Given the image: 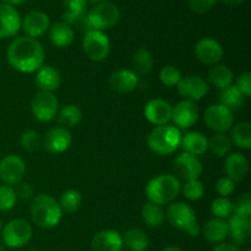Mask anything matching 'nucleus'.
<instances>
[{
    "mask_svg": "<svg viewBox=\"0 0 251 251\" xmlns=\"http://www.w3.org/2000/svg\"><path fill=\"white\" fill-rule=\"evenodd\" d=\"M7 61L20 73H36L44 65L43 46L31 37H19L10 43L6 53Z\"/></svg>",
    "mask_w": 251,
    "mask_h": 251,
    "instance_id": "obj_1",
    "label": "nucleus"
},
{
    "mask_svg": "<svg viewBox=\"0 0 251 251\" xmlns=\"http://www.w3.org/2000/svg\"><path fill=\"white\" fill-rule=\"evenodd\" d=\"M29 215L36 226L41 228H54L60 223L63 211L58 201L50 195L39 194L32 200Z\"/></svg>",
    "mask_w": 251,
    "mask_h": 251,
    "instance_id": "obj_2",
    "label": "nucleus"
},
{
    "mask_svg": "<svg viewBox=\"0 0 251 251\" xmlns=\"http://www.w3.org/2000/svg\"><path fill=\"white\" fill-rule=\"evenodd\" d=\"M180 191V180L173 174H159L152 178L146 186L147 199L159 206L173 202Z\"/></svg>",
    "mask_w": 251,
    "mask_h": 251,
    "instance_id": "obj_3",
    "label": "nucleus"
},
{
    "mask_svg": "<svg viewBox=\"0 0 251 251\" xmlns=\"http://www.w3.org/2000/svg\"><path fill=\"white\" fill-rule=\"evenodd\" d=\"M180 129L174 125H161L156 126L147 136V146L157 154H172L180 147L181 144Z\"/></svg>",
    "mask_w": 251,
    "mask_h": 251,
    "instance_id": "obj_4",
    "label": "nucleus"
},
{
    "mask_svg": "<svg viewBox=\"0 0 251 251\" xmlns=\"http://www.w3.org/2000/svg\"><path fill=\"white\" fill-rule=\"evenodd\" d=\"M167 220L174 228L184 230L190 237H199L201 228L199 226L198 217L190 205L185 202H171L166 212Z\"/></svg>",
    "mask_w": 251,
    "mask_h": 251,
    "instance_id": "obj_5",
    "label": "nucleus"
},
{
    "mask_svg": "<svg viewBox=\"0 0 251 251\" xmlns=\"http://www.w3.org/2000/svg\"><path fill=\"white\" fill-rule=\"evenodd\" d=\"M120 19V11L117 5L109 1H100L86 14L90 29L103 31L114 27Z\"/></svg>",
    "mask_w": 251,
    "mask_h": 251,
    "instance_id": "obj_6",
    "label": "nucleus"
},
{
    "mask_svg": "<svg viewBox=\"0 0 251 251\" xmlns=\"http://www.w3.org/2000/svg\"><path fill=\"white\" fill-rule=\"evenodd\" d=\"M82 48L86 55L93 61H103L110 51V42L103 31L90 29L85 32Z\"/></svg>",
    "mask_w": 251,
    "mask_h": 251,
    "instance_id": "obj_7",
    "label": "nucleus"
},
{
    "mask_svg": "<svg viewBox=\"0 0 251 251\" xmlns=\"http://www.w3.org/2000/svg\"><path fill=\"white\" fill-rule=\"evenodd\" d=\"M32 238V227L25 220H12L1 228V240L6 248L25 247Z\"/></svg>",
    "mask_w": 251,
    "mask_h": 251,
    "instance_id": "obj_8",
    "label": "nucleus"
},
{
    "mask_svg": "<svg viewBox=\"0 0 251 251\" xmlns=\"http://www.w3.org/2000/svg\"><path fill=\"white\" fill-rule=\"evenodd\" d=\"M31 110L38 122L48 123L58 114L59 102L53 92L38 91L31 100Z\"/></svg>",
    "mask_w": 251,
    "mask_h": 251,
    "instance_id": "obj_9",
    "label": "nucleus"
},
{
    "mask_svg": "<svg viewBox=\"0 0 251 251\" xmlns=\"http://www.w3.org/2000/svg\"><path fill=\"white\" fill-rule=\"evenodd\" d=\"M26 164L21 157L10 154L0 161V180L7 186H16L24 179Z\"/></svg>",
    "mask_w": 251,
    "mask_h": 251,
    "instance_id": "obj_10",
    "label": "nucleus"
},
{
    "mask_svg": "<svg viewBox=\"0 0 251 251\" xmlns=\"http://www.w3.org/2000/svg\"><path fill=\"white\" fill-rule=\"evenodd\" d=\"M205 124L216 132H226L233 126V113L222 104L210 105L203 113Z\"/></svg>",
    "mask_w": 251,
    "mask_h": 251,
    "instance_id": "obj_11",
    "label": "nucleus"
},
{
    "mask_svg": "<svg viewBox=\"0 0 251 251\" xmlns=\"http://www.w3.org/2000/svg\"><path fill=\"white\" fill-rule=\"evenodd\" d=\"M176 90L184 100L195 102L207 95L210 91V85L201 76L190 75L181 77V80L176 85Z\"/></svg>",
    "mask_w": 251,
    "mask_h": 251,
    "instance_id": "obj_12",
    "label": "nucleus"
},
{
    "mask_svg": "<svg viewBox=\"0 0 251 251\" xmlns=\"http://www.w3.org/2000/svg\"><path fill=\"white\" fill-rule=\"evenodd\" d=\"M173 169L179 178L184 179L185 181L195 180L199 179L202 174V163L199 157L194 154L183 152L176 157L173 162Z\"/></svg>",
    "mask_w": 251,
    "mask_h": 251,
    "instance_id": "obj_13",
    "label": "nucleus"
},
{
    "mask_svg": "<svg viewBox=\"0 0 251 251\" xmlns=\"http://www.w3.org/2000/svg\"><path fill=\"white\" fill-rule=\"evenodd\" d=\"M200 110L198 104L193 100H183L176 103L172 110V120L174 123V126L178 129H189L193 126L199 119Z\"/></svg>",
    "mask_w": 251,
    "mask_h": 251,
    "instance_id": "obj_14",
    "label": "nucleus"
},
{
    "mask_svg": "<svg viewBox=\"0 0 251 251\" xmlns=\"http://www.w3.org/2000/svg\"><path fill=\"white\" fill-rule=\"evenodd\" d=\"M71 142H73L71 132L68 129H65V127L56 126L47 132L46 136L43 137L42 146L49 153L60 154L70 147Z\"/></svg>",
    "mask_w": 251,
    "mask_h": 251,
    "instance_id": "obj_15",
    "label": "nucleus"
},
{
    "mask_svg": "<svg viewBox=\"0 0 251 251\" xmlns=\"http://www.w3.org/2000/svg\"><path fill=\"white\" fill-rule=\"evenodd\" d=\"M223 54H225V50L220 42L213 38H208V37L200 39L195 46L196 58L206 65L213 66L216 64H220Z\"/></svg>",
    "mask_w": 251,
    "mask_h": 251,
    "instance_id": "obj_16",
    "label": "nucleus"
},
{
    "mask_svg": "<svg viewBox=\"0 0 251 251\" xmlns=\"http://www.w3.org/2000/svg\"><path fill=\"white\" fill-rule=\"evenodd\" d=\"M172 110H173V107L167 100H161V98H153L146 103L144 108V114L151 124L161 126V125H167L171 122Z\"/></svg>",
    "mask_w": 251,
    "mask_h": 251,
    "instance_id": "obj_17",
    "label": "nucleus"
},
{
    "mask_svg": "<svg viewBox=\"0 0 251 251\" xmlns=\"http://www.w3.org/2000/svg\"><path fill=\"white\" fill-rule=\"evenodd\" d=\"M21 27L27 37L37 38V37L43 36L48 31L50 27V20L44 11L32 10L28 14H26L24 20H21Z\"/></svg>",
    "mask_w": 251,
    "mask_h": 251,
    "instance_id": "obj_18",
    "label": "nucleus"
},
{
    "mask_svg": "<svg viewBox=\"0 0 251 251\" xmlns=\"http://www.w3.org/2000/svg\"><path fill=\"white\" fill-rule=\"evenodd\" d=\"M21 28V16L14 6L0 4V39L15 36Z\"/></svg>",
    "mask_w": 251,
    "mask_h": 251,
    "instance_id": "obj_19",
    "label": "nucleus"
},
{
    "mask_svg": "<svg viewBox=\"0 0 251 251\" xmlns=\"http://www.w3.org/2000/svg\"><path fill=\"white\" fill-rule=\"evenodd\" d=\"M139 85V76L132 70L120 69L109 76V87L120 95H127L136 90Z\"/></svg>",
    "mask_w": 251,
    "mask_h": 251,
    "instance_id": "obj_20",
    "label": "nucleus"
},
{
    "mask_svg": "<svg viewBox=\"0 0 251 251\" xmlns=\"http://www.w3.org/2000/svg\"><path fill=\"white\" fill-rule=\"evenodd\" d=\"M225 171L227 178L234 183H239L244 180L249 173V161L242 153H229L225 162Z\"/></svg>",
    "mask_w": 251,
    "mask_h": 251,
    "instance_id": "obj_21",
    "label": "nucleus"
},
{
    "mask_svg": "<svg viewBox=\"0 0 251 251\" xmlns=\"http://www.w3.org/2000/svg\"><path fill=\"white\" fill-rule=\"evenodd\" d=\"M123 247L124 244L120 233L112 229L97 233L91 242L93 251H122Z\"/></svg>",
    "mask_w": 251,
    "mask_h": 251,
    "instance_id": "obj_22",
    "label": "nucleus"
},
{
    "mask_svg": "<svg viewBox=\"0 0 251 251\" xmlns=\"http://www.w3.org/2000/svg\"><path fill=\"white\" fill-rule=\"evenodd\" d=\"M37 87L39 91H47V92H54L58 90L61 83L60 73L51 65H43L39 70L36 71Z\"/></svg>",
    "mask_w": 251,
    "mask_h": 251,
    "instance_id": "obj_23",
    "label": "nucleus"
},
{
    "mask_svg": "<svg viewBox=\"0 0 251 251\" xmlns=\"http://www.w3.org/2000/svg\"><path fill=\"white\" fill-rule=\"evenodd\" d=\"M228 235L235 244H245L251 237L250 218L238 217L232 215L228 221Z\"/></svg>",
    "mask_w": 251,
    "mask_h": 251,
    "instance_id": "obj_24",
    "label": "nucleus"
},
{
    "mask_svg": "<svg viewBox=\"0 0 251 251\" xmlns=\"http://www.w3.org/2000/svg\"><path fill=\"white\" fill-rule=\"evenodd\" d=\"M49 38L53 46L58 48H66L74 42L75 32L70 25L64 21H58L49 27Z\"/></svg>",
    "mask_w": 251,
    "mask_h": 251,
    "instance_id": "obj_25",
    "label": "nucleus"
},
{
    "mask_svg": "<svg viewBox=\"0 0 251 251\" xmlns=\"http://www.w3.org/2000/svg\"><path fill=\"white\" fill-rule=\"evenodd\" d=\"M180 146H183L184 152H186V153L199 157L208 150V139L201 132H188L181 137Z\"/></svg>",
    "mask_w": 251,
    "mask_h": 251,
    "instance_id": "obj_26",
    "label": "nucleus"
},
{
    "mask_svg": "<svg viewBox=\"0 0 251 251\" xmlns=\"http://www.w3.org/2000/svg\"><path fill=\"white\" fill-rule=\"evenodd\" d=\"M228 222L221 218H213L206 222L202 228V234L207 242L218 244L228 237Z\"/></svg>",
    "mask_w": 251,
    "mask_h": 251,
    "instance_id": "obj_27",
    "label": "nucleus"
},
{
    "mask_svg": "<svg viewBox=\"0 0 251 251\" xmlns=\"http://www.w3.org/2000/svg\"><path fill=\"white\" fill-rule=\"evenodd\" d=\"M233 71L225 64H216L208 71V81L220 91L233 85Z\"/></svg>",
    "mask_w": 251,
    "mask_h": 251,
    "instance_id": "obj_28",
    "label": "nucleus"
},
{
    "mask_svg": "<svg viewBox=\"0 0 251 251\" xmlns=\"http://www.w3.org/2000/svg\"><path fill=\"white\" fill-rule=\"evenodd\" d=\"M218 100H220V104H222L223 107L233 113L239 110L244 105L245 96L234 85H230L229 87L221 90L220 95H218Z\"/></svg>",
    "mask_w": 251,
    "mask_h": 251,
    "instance_id": "obj_29",
    "label": "nucleus"
},
{
    "mask_svg": "<svg viewBox=\"0 0 251 251\" xmlns=\"http://www.w3.org/2000/svg\"><path fill=\"white\" fill-rule=\"evenodd\" d=\"M141 216L144 222L152 228L161 227L166 220V212L163 211V207L157 205V203L151 202V201L142 206Z\"/></svg>",
    "mask_w": 251,
    "mask_h": 251,
    "instance_id": "obj_30",
    "label": "nucleus"
},
{
    "mask_svg": "<svg viewBox=\"0 0 251 251\" xmlns=\"http://www.w3.org/2000/svg\"><path fill=\"white\" fill-rule=\"evenodd\" d=\"M123 244L130 251H145L149 248V237L144 230L131 228L123 237Z\"/></svg>",
    "mask_w": 251,
    "mask_h": 251,
    "instance_id": "obj_31",
    "label": "nucleus"
},
{
    "mask_svg": "<svg viewBox=\"0 0 251 251\" xmlns=\"http://www.w3.org/2000/svg\"><path fill=\"white\" fill-rule=\"evenodd\" d=\"M132 68H134V73L139 75H147L150 71L152 70L153 66V58L149 49L140 48L132 55Z\"/></svg>",
    "mask_w": 251,
    "mask_h": 251,
    "instance_id": "obj_32",
    "label": "nucleus"
},
{
    "mask_svg": "<svg viewBox=\"0 0 251 251\" xmlns=\"http://www.w3.org/2000/svg\"><path fill=\"white\" fill-rule=\"evenodd\" d=\"M56 115H58V123L60 124V126L68 130L80 124L81 119H82V112L75 104L65 105L59 110Z\"/></svg>",
    "mask_w": 251,
    "mask_h": 251,
    "instance_id": "obj_33",
    "label": "nucleus"
},
{
    "mask_svg": "<svg viewBox=\"0 0 251 251\" xmlns=\"http://www.w3.org/2000/svg\"><path fill=\"white\" fill-rule=\"evenodd\" d=\"M233 142L226 132H216L208 139V149L217 157H226L232 151Z\"/></svg>",
    "mask_w": 251,
    "mask_h": 251,
    "instance_id": "obj_34",
    "label": "nucleus"
},
{
    "mask_svg": "<svg viewBox=\"0 0 251 251\" xmlns=\"http://www.w3.org/2000/svg\"><path fill=\"white\" fill-rule=\"evenodd\" d=\"M233 144L242 150H249L251 147V124L249 122H243L235 125L232 130Z\"/></svg>",
    "mask_w": 251,
    "mask_h": 251,
    "instance_id": "obj_35",
    "label": "nucleus"
},
{
    "mask_svg": "<svg viewBox=\"0 0 251 251\" xmlns=\"http://www.w3.org/2000/svg\"><path fill=\"white\" fill-rule=\"evenodd\" d=\"M58 202L63 212L74 213L81 207L82 195H81L80 191L75 190V189H69V190L64 191L60 198V201H58Z\"/></svg>",
    "mask_w": 251,
    "mask_h": 251,
    "instance_id": "obj_36",
    "label": "nucleus"
},
{
    "mask_svg": "<svg viewBox=\"0 0 251 251\" xmlns=\"http://www.w3.org/2000/svg\"><path fill=\"white\" fill-rule=\"evenodd\" d=\"M211 211L215 215V218L227 220L233 215V202L228 198L220 196L212 201Z\"/></svg>",
    "mask_w": 251,
    "mask_h": 251,
    "instance_id": "obj_37",
    "label": "nucleus"
},
{
    "mask_svg": "<svg viewBox=\"0 0 251 251\" xmlns=\"http://www.w3.org/2000/svg\"><path fill=\"white\" fill-rule=\"evenodd\" d=\"M181 71L174 65H166L159 71V81L167 87H174L181 80Z\"/></svg>",
    "mask_w": 251,
    "mask_h": 251,
    "instance_id": "obj_38",
    "label": "nucleus"
},
{
    "mask_svg": "<svg viewBox=\"0 0 251 251\" xmlns=\"http://www.w3.org/2000/svg\"><path fill=\"white\" fill-rule=\"evenodd\" d=\"M42 142H43V139L36 130H27L21 136L22 147L28 152L38 151L42 147Z\"/></svg>",
    "mask_w": 251,
    "mask_h": 251,
    "instance_id": "obj_39",
    "label": "nucleus"
},
{
    "mask_svg": "<svg viewBox=\"0 0 251 251\" xmlns=\"http://www.w3.org/2000/svg\"><path fill=\"white\" fill-rule=\"evenodd\" d=\"M16 201L17 196L12 186H0V211L6 212V211L12 210L16 205Z\"/></svg>",
    "mask_w": 251,
    "mask_h": 251,
    "instance_id": "obj_40",
    "label": "nucleus"
},
{
    "mask_svg": "<svg viewBox=\"0 0 251 251\" xmlns=\"http://www.w3.org/2000/svg\"><path fill=\"white\" fill-rule=\"evenodd\" d=\"M183 194L188 200L190 201H198L205 194V185H203L202 181H200L199 179L195 180H189L186 181L185 185L183 186Z\"/></svg>",
    "mask_w": 251,
    "mask_h": 251,
    "instance_id": "obj_41",
    "label": "nucleus"
},
{
    "mask_svg": "<svg viewBox=\"0 0 251 251\" xmlns=\"http://www.w3.org/2000/svg\"><path fill=\"white\" fill-rule=\"evenodd\" d=\"M233 215L243 218L251 217V196L243 194L233 202Z\"/></svg>",
    "mask_w": 251,
    "mask_h": 251,
    "instance_id": "obj_42",
    "label": "nucleus"
},
{
    "mask_svg": "<svg viewBox=\"0 0 251 251\" xmlns=\"http://www.w3.org/2000/svg\"><path fill=\"white\" fill-rule=\"evenodd\" d=\"M65 12L76 15V16H85L87 12V0H63Z\"/></svg>",
    "mask_w": 251,
    "mask_h": 251,
    "instance_id": "obj_43",
    "label": "nucleus"
},
{
    "mask_svg": "<svg viewBox=\"0 0 251 251\" xmlns=\"http://www.w3.org/2000/svg\"><path fill=\"white\" fill-rule=\"evenodd\" d=\"M235 189V183L233 180H230L227 176H223V178H220L216 183V190L220 194L222 198H228L230 194L234 191Z\"/></svg>",
    "mask_w": 251,
    "mask_h": 251,
    "instance_id": "obj_44",
    "label": "nucleus"
},
{
    "mask_svg": "<svg viewBox=\"0 0 251 251\" xmlns=\"http://www.w3.org/2000/svg\"><path fill=\"white\" fill-rule=\"evenodd\" d=\"M235 87L245 96V98L251 95V74L242 73L235 80Z\"/></svg>",
    "mask_w": 251,
    "mask_h": 251,
    "instance_id": "obj_45",
    "label": "nucleus"
},
{
    "mask_svg": "<svg viewBox=\"0 0 251 251\" xmlns=\"http://www.w3.org/2000/svg\"><path fill=\"white\" fill-rule=\"evenodd\" d=\"M217 0H189V6L196 14H205L216 5Z\"/></svg>",
    "mask_w": 251,
    "mask_h": 251,
    "instance_id": "obj_46",
    "label": "nucleus"
},
{
    "mask_svg": "<svg viewBox=\"0 0 251 251\" xmlns=\"http://www.w3.org/2000/svg\"><path fill=\"white\" fill-rule=\"evenodd\" d=\"M15 193H16L17 199L20 198L22 200H29L33 198V188L28 183H24V181L17 184Z\"/></svg>",
    "mask_w": 251,
    "mask_h": 251,
    "instance_id": "obj_47",
    "label": "nucleus"
},
{
    "mask_svg": "<svg viewBox=\"0 0 251 251\" xmlns=\"http://www.w3.org/2000/svg\"><path fill=\"white\" fill-rule=\"evenodd\" d=\"M213 251H242L237 245L233 244H218Z\"/></svg>",
    "mask_w": 251,
    "mask_h": 251,
    "instance_id": "obj_48",
    "label": "nucleus"
},
{
    "mask_svg": "<svg viewBox=\"0 0 251 251\" xmlns=\"http://www.w3.org/2000/svg\"><path fill=\"white\" fill-rule=\"evenodd\" d=\"M222 1L225 2L227 6L235 7V6H240V5H242L245 0H222Z\"/></svg>",
    "mask_w": 251,
    "mask_h": 251,
    "instance_id": "obj_49",
    "label": "nucleus"
},
{
    "mask_svg": "<svg viewBox=\"0 0 251 251\" xmlns=\"http://www.w3.org/2000/svg\"><path fill=\"white\" fill-rule=\"evenodd\" d=\"M2 1L5 2V4H7V5H20L21 4V2H24L25 0H2Z\"/></svg>",
    "mask_w": 251,
    "mask_h": 251,
    "instance_id": "obj_50",
    "label": "nucleus"
},
{
    "mask_svg": "<svg viewBox=\"0 0 251 251\" xmlns=\"http://www.w3.org/2000/svg\"><path fill=\"white\" fill-rule=\"evenodd\" d=\"M162 251H183V250H181L180 248H176V247H167Z\"/></svg>",
    "mask_w": 251,
    "mask_h": 251,
    "instance_id": "obj_51",
    "label": "nucleus"
},
{
    "mask_svg": "<svg viewBox=\"0 0 251 251\" xmlns=\"http://www.w3.org/2000/svg\"><path fill=\"white\" fill-rule=\"evenodd\" d=\"M5 249H6V245H5L4 242L0 239V251H5Z\"/></svg>",
    "mask_w": 251,
    "mask_h": 251,
    "instance_id": "obj_52",
    "label": "nucleus"
},
{
    "mask_svg": "<svg viewBox=\"0 0 251 251\" xmlns=\"http://www.w3.org/2000/svg\"><path fill=\"white\" fill-rule=\"evenodd\" d=\"M87 1H91V2H100V1H103V0H87Z\"/></svg>",
    "mask_w": 251,
    "mask_h": 251,
    "instance_id": "obj_53",
    "label": "nucleus"
},
{
    "mask_svg": "<svg viewBox=\"0 0 251 251\" xmlns=\"http://www.w3.org/2000/svg\"><path fill=\"white\" fill-rule=\"evenodd\" d=\"M1 228H2V226H1V221H0V233H1Z\"/></svg>",
    "mask_w": 251,
    "mask_h": 251,
    "instance_id": "obj_54",
    "label": "nucleus"
},
{
    "mask_svg": "<svg viewBox=\"0 0 251 251\" xmlns=\"http://www.w3.org/2000/svg\"><path fill=\"white\" fill-rule=\"evenodd\" d=\"M29 251H39V250H29Z\"/></svg>",
    "mask_w": 251,
    "mask_h": 251,
    "instance_id": "obj_55",
    "label": "nucleus"
},
{
    "mask_svg": "<svg viewBox=\"0 0 251 251\" xmlns=\"http://www.w3.org/2000/svg\"><path fill=\"white\" fill-rule=\"evenodd\" d=\"M245 251H251V250H250V249H248V250H245Z\"/></svg>",
    "mask_w": 251,
    "mask_h": 251,
    "instance_id": "obj_56",
    "label": "nucleus"
}]
</instances>
